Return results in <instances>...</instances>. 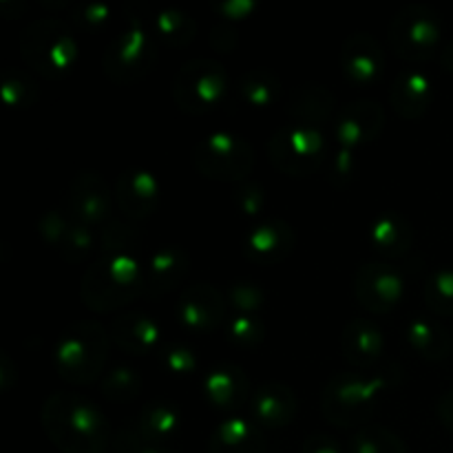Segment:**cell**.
Instances as JSON below:
<instances>
[{
	"label": "cell",
	"mask_w": 453,
	"mask_h": 453,
	"mask_svg": "<svg viewBox=\"0 0 453 453\" xmlns=\"http://www.w3.org/2000/svg\"><path fill=\"white\" fill-rule=\"evenodd\" d=\"M268 157L277 171L292 177H308L326 159V137L319 128L286 124L268 142Z\"/></svg>",
	"instance_id": "10"
},
{
	"label": "cell",
	"mask_w": 453,
	"mask_h": 453,
	"mask_svg": "<svg viewBox=\"0 0 453 453\" xmlns=\"http://www.w3.org/2000/svg\"><path fill=\"white\" fill-rule=\"evenodd\" d=\"M157 62V42L137 18L111 38L102 56V69L115 84H135L153 71Z\"/></svg>",
	"instance_id": "9"
},
{
	"label": "cell",
	"mask_w": 453,
	"mask_h": 453,
	"mask_svg": "<svg viewBox=\"0 0 453 453\" xmlns=\"http://www.w3.org/2000/svg\"><path fill=\"white\" fill-rule=\"evenodd\" d=\"M438 416H441L442 425L453 434V388L447 389L438 401Z\"/></svg>",
	"instance_id": "47"
},
{
	"label": "cell",
	"mask_w": 453,
	"mask_h": 453,
	"mask_svg": "<svg viewBox=\"0 0 453 453\" xmlns=\"http://www.w3.org/2000/svg\"><path fill=\"white\" fill-rule=\"evenodd\" d=\"M193 164L203 177L215 181H248L257 164L255 149L242 135L212 131L193 149Z\"/></svg>",
	"instance_id": "8"
},
{
	"label": "cell",
	"mask_w": 453,
	"mask_h": 453,
	"mask_svg": "<svg viewBox=\"0 0 453 453\" xmlns=\"http://www.w3.org/2000/svg\"><path fill=\"white\" fill-rule=\"evenodd\" d=\"M13 372H16L13 361L3 352L0 354V389H3V392H4V385H7V379H4V376H9V379H12V383L16 380V374H13Z\"/></svg>",
	"instance_id": "48"
},
{
	"label": "cell",
	"mask_w": 453,
	"mask_h": 453,
	"mask_svg": "<svg viewBox=\"0 0 453 453\" xmlns=\"http://www.w3.org/2000/svg\"><path fill=\"white\" fill-rule=\"evenodd\" d=\"M237 91L252 109H270L281 100L283 84L279 75L270 69H246L239 75Z\"/></svg>",
	"instance_id": "29"
},
{
	"label": "cell",
	"mask_w": 453,
	"mask_h": 453,
	"mask_svg": "<svg viewBox=\"0 0 453 453\" xmlns=\"http://www.w3.org/2000/svg\"><path fill=\"white\" fill-rule=\"evenodd\" d=\"M78 53V40L71 27L56 18L29 22L20 34V58L40 78H65L75 66Z\"/></svg>",
	"instance_id": "5"
},
{
	"label": "cell",
	"mask_w": 453,
	"mask_h": 453,
	"mask_svg": "<svg viewBox=\"0 0 453 453\" xmlns=\"http://www.w3.org/2000/svg\"><path fill=\"white\" fill-rule=\"evenodd\" d=\"M226 334L237 348H255L264 341L265 326L255 314H237L226 323Z\"/></svg>",
	"instance_id": "36"
},
{
	"label": "cell",
	"mask_w": 453,
	"mask_h": 453,
	"mask_svg": "<svg viewBox=\"0 0 453 453\" xmlns=\"http://www.w3.org/2000/svg\"><path fill=\"white\" fill-rule=\"evenodd\" d=\"M230 75L219 60L193 58L180 66L173 82V100L188 115L215 111L228 97Z\"/></svg>",
	"instance_id": "6"
},
{
	"label": "cell",
	"mask_w": 453,
	"mask_h": 453,
	"mask_svg": "<svg viewBox=\"0 0 453 453\" xmlns=\"http://www.w3.org/2000/svg\"><path fill=\"white\" fill-rule=\"evenodd\" d=\"M296 234L288 221L279 217L259 221L243 239V255L255 265H277L292 255Z\"/></svg>",
	"instance_id": "17"
},
{
	"label": "cell",
	"mask_w": 453,
	"mask_h": 453,
	"mask_svg": "<svg viewBox=\"0 0 453 453\" xmlns=\"http://www.w3.org/2000/svg\"><path fill=\"white\" fill-rule=\"evenodd\" d=\"M301 453H341V447L336 445V441L327 434H310L305 436L303 447H301Z\"/></svg>",
	"instance_id": "46"
},
{
	"label": "cell",
	"mask_w": 453,
	"mask_h": 453,
	"mask_svg": "<svg viewBox=\"0 0 453 453\" xmlns=\"http://www.w3.org/2000/svg\"><path fill=\"white\" fill-rule=\"evenodd\" d=\"M334 104L336 102L330 88H326L323 84H303L292 91L290 100H288V115H290L292 124L319 128L330 119Z\"/></svg>",
	"instance_id": "26"
},
{
	"label": "cell",
	"mask_w": 453,
	"mask_h": 453,
	"mask_svg": "<svg viewBox=\"0 0 453 453\" xmlns=\"http://www.w3.org/2000/svg\"><path fill=\"white\" fill-rule=\"evenodd\" d=\"M135 453H181V451L171 449V447H166V445H144L142 449H137Z\"/></svg>",
	"instance_id": "50"
},
{
	"label": "cell",
	"mask_w": 453,
	"mask_h": 453,
	"mask_svg": "<svg viewBox=\"0 0 453 453\" xmlns=\"http://www.w3.org/2000/svg\"><path fill=\"white\" fill-rule=\"evenodd\" d=\"M441 65L445 66V69L449 71V73H453V38L449 40V42L445 44V47H442V51H441Z\"/></svg>",
	"instance_id": "49"
},
{
	"label": "cell",
	"mask_w": 453,
	"mask_h": 453,
	"mask_svg": "<svg viewBox=\"0 0 453 453\" xmlns=\"http://www.w3.org/2000/svg\"><path fill=\"white\" fill-rule=\"evenodd\" d=\"M142 385H144V380L133 367L119 365L102 379V394L111 403H131L140 396Z\"/></svg>",
	"instance_id": "35"
},
{
	"label": "cell",
	"mask_w": 453,
	"mask_h": 453,
	"mask_svg": "<svg viewBox=\"0 0 453 453\" xmlns=\"http://www.w3.org/2000/svg\"><path fill=\"white\" fill-rule=\"evenodd\" d=\"M208 453H268V442L250 416H230L212 429Z\"/></svg>",
	"instance_id": "23"
},
{
	"label": "cell",
	"mask_w": 453,
	"mask_h": 453,
	"mask_svg": "<svg viewBox=\"0 0 453 453\" xmlns=\"http://www.w3.org/2000/svg\"><path fill=\"white\" fill-rule=\"evenodd\" d=\"M144 292V265L137 255L100 257L84 273L80 296L93 312H115Z\"/></svg>",
	"instance_id": "2"
},
{
	"label": "cell",
	"mask_w": 453,
	"mask_h": 453,
	"mask_svg": "<svg viewBox=\"0 0 453 453\" xmlns=\"http://www.w3.org/2000/svg\"><path fill=\"white\" fill-rule=\"evenodd\" d=\"M257 3L255 0H221L215 4V12L219 13V20L237 22L243 18H250L255 13Z\"/></svg>",
	"instance_id": "44"
},
{
	"label": "cell",
	"mask_w": 453,
	"mask_h": 453,
	"mask_svg": "<svg viewBox=\"0 0 453 453\" xmlns=\"http://www.w3.org/2000/svg\"><path fill=\"white\" fill-rule=\"evenodd\" d=\"M423 299L436 317H453V268H438L429 274Z\"/></svg>",
	"instance_id": "34"
},
{
	"label": "cell",
	"mask_w": 453,
	"mask_h": 453,
	"mask_svg": "<svg viewBox=\"0 0 453 453\" xmlns=\"http://www.w3.org/2000/svg\"><path fill=\"white\" fill-rule=\"evenodd\" d=\"M357 175V150L341 149L330 157V166H327V177L332 184L345 186L354 180Z\"/></svg>",
	"instance_id": "43"
},
{
	"label": "cell",
	"mask_w": 453,
	"mask_h": 453,
	"mask_svg": "<svg viewBox=\"0 0 453 453\" xmlns=\"http://www.w3.org/2000/svg\"><path fill=\"white\" fill-rule=\"evenodd\" d=\"M159 358H162V365L166 367L171 374L188 376L197 370V357H195V352L188 345L168 343L166 348L159 352Z\"/></svg>",
	"instance_id": "40"
},
{
	"label": "cell",
	"mask_w": 453,
	"mask_h": 453,
	"mask_svg": "<svg viewBox=\"0 0 453 453\" xmlns=\"http://www.w3.org/2000/svg\"><path fill=\"white\" fill-rule=\"evenodd\" d=\"M239 31L234 29V22L219 20L211 31V44L217 51H233L237 47Z\"/></svg>",
	"instance_id": "45"
},
{
	"label": "cell",
	"mask_w": 453,
	"mask_h": 453,
	"mask_svg": "<svg viewBox=\"0 0 453 453\" xmlns=\"http://www.w3.org/2000/svg\"><path fill=\"white\" fill-rule=\"evenodd\" d=\"M349 453H407V447L392 429L365 425L354 434Z\"/></svg>",
	"instance_id": "33"
},
{
	"label": "cell",
	"mask_w": 453,
	"mask_h": 453,
	"mask_svg": "<svg viewBox=\"0 0 453 453\" xmlns=\"http://www.w3.org/2000/svg\"><path fill=\"white\" fill-rule=\"evenodd\" d=\"M339 65L345 78L357 87L376 84L385 73V51L370 34H352L343 40Z\"/></svg>",
	"instance_id": "16"
},
{
	"label": "cell",
	"mask_w": 453,
	"mask_h": 453,
	"mask_svg": "<svg viewBox=\"0 0 453 453\" xmlns=\"http://www.w3.org/2000/svg\"><path fill=\"white\" fill-rule=\"evenodd\" d=\"M135 432L149 445H166L181 427V411L171 401H153L137 414Z\"/></svg>",
	"instance_id": "28"
},
{
	"label": "cell",
	"mask_w": 453,
	"mask_h": 453,
	"mask_svg": "<svg viewBox=\"0 0 453 453\" xmlns=\"http://www.w3.org/2000/svg\"><path fill=\"white\" fill-rule=\"evenodd\" d=\"M190 273V257L180 246L157 248L144 265V292L164 296L177 290Z\"/></svg>",
	"instance_id": "19"
},
{
	"label": "cell",
	"mask_w": 453,
	"mask_h": 453,
	"mask_svg": "<svg viewBox=\"0 0 453 453\" xmlns=\"http://www.w3.org/2000/svg\"><path fill=\"white\" fill-rule=\"evenodd\" d=\"M385 124V109L376 100H352L336 113L334 137L341 149L357 150L372 144Z\"/></svg>",
	"instance_id": "14"
},
{
	"label": "cell",
	"mask_w": 453,
	"mask_h": 453,
	"mask_svg": "<svg viewBox=\"0 0 453 453\" xmlns=\"http://www.w3.org/2000/svg\"><path fill=\"white\" fill-rule=\"evenodd\" d=\"M370 243L385 259H401L414 246V226L396 211L380 212L370 226Z\"/></svg>",
	"instance_id": "25"
},
{
	"label": "cell",
	"mask_w": 453,
	"mask_h": 453,
	"mask_svg": "<svg viewBox=\"0 0 453 453\" xmlns=\"http://www.w3.org/2000/svg\"><path fill=\"white\" fill-rule=\"evenodd\" d=\"M73 22L82 31H97L111 20V7L106 3H80L71 7Z\"/></svg>",
	"instance_id": "42"
},
{
	"label": "cell",
	"mask_w": 453,
	"mask_h": 453,
	"mask_svg": "<svg viewBox=\"0 0 453 453\" xmlns=\"http://www.w3.org/2000/svg\"><path fill=\"white\" fill-rule=\"evenodd\" d=\"M389 44L403 60H432L442 51V18L429 4H405L389 20Z\"/></svg>",
	"instance_id": "7"
},
{
	"label": "cell",
	"mask_w": 453,
	"mask_h": 453,
	"mask_svg": "<svg viewBox=\"0 0 453 453\" xmlns=\"http://www.w3.org/2000/svg\"><path fill=\"white\" fill-rule=\"evenodd\" d=\"M155 31H157L159 40L166 42L168 47L184 49L197 35V22L193 16L177 7H166L155 16Z\"/></svg>",
	"instance_id": "30"
},
{
	"label": "cell",
	"mask_w": 453,
	"mask_h": 453,
	"mask_svg": "<svg viewBox=\"0 0 453 453\" xmlns=\"http://www.w3.org/2000/svg\"><path fill=\"white\" fill-rule=\"evenodd\" d=\"M0 100L9 109H31L38 102V84L29 71L7 69L0 75Z\"/></svg>",
	"instance_id": "32"
},
{
	"label": "cell",
	"mask_w": 453,
	"mask_h": 453,
	"mask_svg": "<svg viewBox=\"0 0 453 453\" xmlns=\"http://www.w3.org/2000/svg\"><path fill=\"white\" fill-rule=\"evenodd\" d=\"M175 314L184 330L206 334L224 323L226 296L212 283H190L177 299Z\"/></svg>",
	"instance_id": "12"
},
{
	"label": "cell",
	"mask_w": 453,
	"mask_h": 453,
	"mask_svg": "<svg viewBox=\"0 0 453 453\" xmlns=\"http://www.w3.org/2000/svg\"><path fill=\"white\" fill-rule=\"evenodd\" d=\"M96 248V242H93V233L88 226L80 224L78 219L71 221L69 234H66L65 243L60 248V255L65 261H71V264H80L88 257V252Z\"/></svg>",
	"instance_id": "39"
},
{
	"label": "cell",
	"mask_w": 453,
	"mask_h": 453,
	"mask_svg": "<svg viewBox=\"0 0 453 453\" xmlns=\"http://www.w3.org/2000/svg\"><path fill=\"white\" fill-rule=\"evenodd\" d=\"M248 414L261 429H283L296 416L295 389L283 383H265L252 392Z\"/></svg>",
	"instance_id": "20"
},
{
	"label": "cell",
	"mask_w": 453,
	"mask_h": 453,
	"mask_svg": "<svg viewBox=\"0 0 453 453\" xmlns=\"http://www.w3.org/2000/svg\"><path fill=\"white\" fill-rule=\"evenodd\" d=\"M109 341L104 327L96 321H75L65 327L53 345V367L69 385L96 383L109 358Z\"/></svg>",
	"instance_id": "4"
},
{
	"label": "cell",
	"mask_w": 453,
	"mask_h": 453,
	"mask_svg": "<svg viewBox=\"0 0 453 453\" xmlns=\"http://www.w3.org/2000/svg\"><path fill=\"white\" fill-rule=\"evenodd\" d=\"M234 203L243 217H259L264 212L268 197H265L264 186L257 181H242L234 190Z\"/></svg>",
	"instance_id": "41"
},
{
	"label": "cell",
	"mask_w": 453,
	"mask_h": 453,
	"mask_svg": "<svg viewBox=\"0 0 453 453\" xmlns=\"http://www.w3.org/2000/svg\"><path fill=\"white\" fill-rule=\"evenodd\" d=\"M113 195H111L109 184L102 175L91 171H84L73 177L69 186V197H66V211L80 224L88 226H104L111 221V211H113Z\"/></svg>",
	"instance_id": "13"
},
{
	"label": "cell",
	"mask_w": 453,
	"mask_h": 453,
	"mask_svg": "<svg viewBox=\"0 0 453 453\" xmlns=\"http://www.w3.org/2000/svg\"><path fill=\"white\" fill-rule=\"evenodd\" d=\"M341 349H343V357L349 365L365 370L383 357L385 336L370 319H354L343 327Z\"/></svg>",
	"instance_id": "24"
},
{
	"label": "cell",
	"mask_w": 453,
	"mask_h": 453,
	"mask_svg": "<svg viewBox=\"0 0 453 453\" xmlns=\"http://www.w3.org/2000/svg\"><path fill=\"white\" fill-rule=\"evenodd\" d=\"M405 279L394 265L385 261H370L358 265L354 274V296L358 305L372 314H388L405 296Z\"/></svg>",
	"instance_id": "11"
},
{
	"label": "cell",
	"mask_w": 453,
	"mask_h": 453,
	"mask_svg": "<svg viewBox=\"0 0 453 453\" xmlns=\"http://www.w3.org/2000/svg\"><path fill=\"white\" fill-rule=\"evenodd\" d=\"M115 206L124 219L144 221L159 206V181L146 168H127L115 181Z\"/></svg>",
	"instance_id": "15"
},
{
	"label": "cell",
	"mask_w": 453,
	"mask_h": 453,
	"mask_svg": "<svg viewBox=\"0 0 453 453\" xmlns=\"http://www.w3.org/2000/svg\"><path fill=\"white\" fill-rule=\"evenodd\" d=\"M392 385L389 374L343 372L323 388L321 414L341 429H361L374 414L379 398Z\"/></svg>",
	"instance_id": "3"
},
{
	"label": "cell",
	"mask_w": 453,
	"mask_h": 453,
	"mask_svg": "<svg viewBox=\"0 0 453 453\" xmlns=\"http://www.w3.org/2000/svg\"><path fill=\"white\" fill-rule=\"evenodd\" d=\"M109 336L127 354H153L159 349L162 327L149 314L127 312L111 321Z\"/></svg>",
	"instance_id": "22"
},
{
	"label": "cell",
	"mask_w": 453,
	"mask_h": 453,
	"mask_svg": "<svg viewBox=\"0 0 453 453\" xmlns=\"http://www.w3.org/2000/svg\"><path fill=\"white\" fill-rule=\"evenodd\" d=\"M71 221H73L71 212L62 211V208H51V211L42 212L38 219L40 239H42L51 250L60 252L62 243H65L66 234H69Z\"/></svg>",
	"instance_id": "37"
},
{
	"label": "cell",
	"mask_w": 453,
	"mask_h": 453,
	"mask_svg": "<svg viewBox=\"0 0 453 453\" xmlns=\"http://www.w3.org/2000/svg\"><path fill=\"white\" fill-rule=\"evenodd\" d=\"M407 343L425 361L441 363L447 361L453 352V339L447 327L434 319L414 317L405 327Z\"/></svg>",
	"instance_id": "27"
},
{
	"label": "cell",
	"mask_w": 453,
	"mask_h": 453,
	"mask_svg": "<svg viewBox=\"0 0 453 453\" xmlns=\"http://www.w3.org/2000/svg\"><path fill=\"white\" fill-rule=\"evenodd\" d=\"M44 434L62 453H104L109 420L100 407L73 392H56L44 401Z\"/></svg>",
	"instance_id": "1"
},
{
	"label": "cell",
	"mask_w": 453,
	"mask_h": 453,
	"mask_svg": "<svg viewBox=\"0 0 453 453\" xmlns=\"http://www.w3.org/2000/svg\"><path fill=\"white\" fill-rule=\"evenodd\" d=\"M434 102V84L418 69L401 71L389 87V106L403 119H420Z\"/></svg>",
	"instance_id": "21"
},
{
	"label": "cell",
	"mask_w": 453,
	"mask_h": 453,
	"mask_svg": "<svg viewBox=\"0 0 453 453\" xmlns=\"http://www.w3.org/2000/svg\"><path fill=\"white\" fill-rule=\"evenodd\" d=\"M252 392L255 389H252L248 374L234 363H221V365L212 367L203 379L206 401L215 410L228 411V414H237L239 410L250 405Z\"/></svg>",
	"instance_id": "18"
},
{
	"label": "cell",
	"mask_w": 453,
	"mask_h": 453,
	"mask_svg": "<svg viewBox=\"0 0 453 453\" xmlns=\"http://www.w3.org/2000/svg\"><path fill=\"white\" fill-rule=\"evenodd\" d=\"M142 243V233L133 221L128 219H111L102 226L100 233V257L113 255H137V248Z\"/></svg>",
	"instance_id": "31"
},
{
	"label": "cell",
	"mask_w": 453,
	"mask_h": 453,
	"mask_svg": "<svg viewBox=\"0 0 453 453\" xmlns=\"http://www.w3.org/2000/svg\"><path fill=\"white\" fill-rule=\"evenodd\" d=\"M226 301L239 314H252L265 305V290L255 281H234L230 283Z\"/></svg>",
	"instance_id": "38"
}]
</instances>
